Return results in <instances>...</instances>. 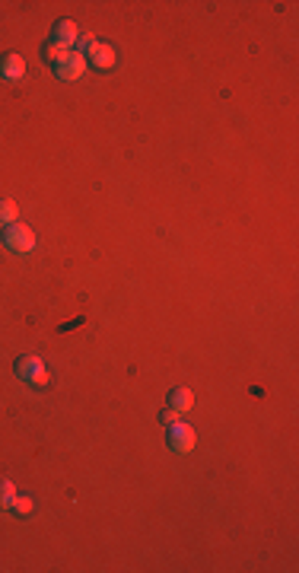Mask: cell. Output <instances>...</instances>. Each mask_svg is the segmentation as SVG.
<instances>
[{
    "label": "cell",
    "instance_id": "52a82bcc",
    "mask_svg": "<svg viewBox=\"0 0 299 573\" xmlns=\"http://www.w3.org/2000/svg\"><path fill=\"white\" fill-rule=\"evenodd\" d=\"M0 77H3V80H19V77H26V58H23V55L0 58Z\"/></svg>",
    "mask_w": 299,
    "mask_h": 573
},
{
    "label": "cell",
    "instance_id": "30bf717a",
    "mask_svg": "<svg viewBox=\"0 0 299 573\" xmlns=\"http://www.w3.org/2000/svg\"><path fill=\"white\" fill-rule=\"evenodd\" d=\"M0 223H16V204L10 197H0Z\"/></svg>",
    "mask_w": 299,
    "mask_h": 573
},
{
    "label": "cell",
    "instance_id": "7c38bea8",
    "mask_svg": "<svg viewBox=\"0 0 299 573\" xmlns=\"http://www.w3.org/2000/svg\"><path fill=\"white\" fill-rule=\"evenodd\" d=\"M10 510H13L19 519H26V516L32 513V500H29V497H19V494H16L13 503H10Z\"/></svg>",
    "mask_w": 299,
    "mask_h": 573
},
{
    "label": "cell",
    "instance_id": "5b68a950",
    "mask_svg": "<svg viewBox=\"0 0 299 573\" xmlns=\"http://www.w3.org/2000/svg\"><path fill=\"white\" fill-rule=\"evenodd\" d=\"M77 39H80L77 23H71V19H57L55 29H51V42H57V45H64V48H71V45H77Z\"/></svg>",
    "mask_w": 299,
    "mask_h": 573
},
{
    "label": "cell",
    "instance_id": "9c48e42d",
    "mask_svg": "<svg viewBox=\"0 0 299 573\" xmlns=\"http://www.w3.org/2000/svg\"><path fill=\"white\" fill-rule=\"evenodd\" d=\"M67 51H71V48L57 45V42H48V45H45V61H48V64H57V61H64V58H67Z\"/></svg>",
    "mask_w": 299,
    "mask_h": 573
},
{
    "label": "cell",
    "instance_id": "7a4b0ae2",
    "mask_svg": "<svg viewBox=\"0 0 299 573\" xmlns=\"http://www.w3.org/2000/svg\"><path fill=\"white\" fill-rule=\"evenodd\" d=\"M3 243H7L10 252H19V255H26V252L35 249V233H32L26 223H10V227L3 229Z\"/></svg>",
    "mask_w": 299,
    "mask_h": 573
},
{
    "label": "cell",
    "instance_id": "8992f818",
    "mask_svg": "<svg viewBox=\"0 0 299 573\" xmlns=\"http://www.w3.org/2000/svg\"><path fill=\"white\" fill-rule=\"evenodd\" d=\"M87 61L93 64V67H99V71H109V67H115V48L102 45V42H96L93 51L87 55Z\"/></svg>",
    "mask_w": 299,
    "mask_h": 573
},
{
    "label": "cell",
    "instance_id": "8fae6325",
    "mask_svg": "<svg viewBox=\"0 0 299 573\" xmlns=\"http://www.w3.org/2000/svg\"><path fill=\"white\" fill-rule=\"evenodd\" d=\"M16 497V487L13 481H0V510H10V503Z\"/></svg>",
    "mask_w": 299,
    "mask_h": 573
},
{
    "label": "cell",
    "instance_id": "6da1fadb",
    "mask_svg": "<svg viewBox=\"0 0 299 573\" xmlns=\"http://www.w3.org/2000/svg\"><path fill=\"white\" fill-rule=\"evenodd\" d=\"M16 376L23 379L26 385H35V389L48 385V369L42 363V357H19L16 360Z\"/></svg>",
    "mask_w": 299,
    "mask_h": 573
},
{
    "label": "cell",
    "instance_id": "277c9868",
    "mask_svg": "<svg viewBox=\"0 0 299 573\" xmlns=\"http://www.w3.org/2000/svg\"><path fill=\"white\" fill-rule=\"evenodd\" d=\"M87 67H89L87 58L77 55V51H67V58L55 64V73H57L61 80H80L83 73H87Z\"/></svg>",
    "mask_w": 299,
    "mask_h": 573
},
{
    "label": "cell",
    "instance_id": "ba28073f",
    "mask_svg": "<svg viewBox=\"0 0 299 573\" xmlns=\"http://www.w3.org/2000/svg\"><path fill=\"white\" fill-rule=\"evenodd\" d=\"M191 405H194V395H191L188 389H172V392H169V408H175L179 414H188Z\"/></svg>",
    "mask_w": 299,
    "mask_h": 573
},
{
    "label": "cell",
    "instance_id": "3957f363",
    "mask_svg": "<svg viewBox=\"0 0 299 573\" xmlns=\"http://www.w3.org/2000/svg\"><path fill=\"white\" fill-rule=\"evenodd\" d=\"M194 440H197L194 427H188L185 421H179V424H169V437H165V443H169V449H172V452H179V456L191 452V449H194Z\"/></svg>",
    "mask_w": 299,
    "mask_h": 573
},
{
    "label": "cell",
    "instance_id": "5bb4252c",
    "mask_svg": "<svg viewBox=\"0 0 299 573\" xmlns=\"http://www.w3.org/2000/svg\"><path fill=\"white\" fill-rule=\"evenodd\" d=\"M159 417H163L165 424H179V421H181V414H179V411H175V408H165Z\"/></svg>",
    "mask_w": 299,
    "mask_h": 573
},
{
    "label": "cell",
    "instance_id": "4fadbf2b",
    "mask_svg": "<svg viewBox=\"0 0 299 573\" xmlns=\"http://www.w3.org/2000/svg\"><path fill=\"white\" fill-rule=\"evenodd\" d=\"M93 45H96V39H93V35H89V32H83V35H80V39H77V55H83V58H87L89 51H93Z\"/></svg>",
    "mask_w": 299,
    "mask_h": 573
}]
</instances>
